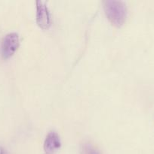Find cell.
I'll return each mask as SVG.
<instances>
[{"instance_id":"cell-4","label":"cell","mask_w":154,"mask_h":154,"mask_svg":"<svg viewBox=\"0 0 154 154\" xmlns=\"http://www.w3.org/2000/svg\"><path fill=\"white\" fill-rule=\"evenodd\" d=\"M60 136L55 131H51L46 135L44 142V149L47 154H51L60 147Z\"/></svg>"},{"instance_id":"cell-7","label":"cell","mask_w":154,"mask_h":154,"mask_svg":"<svg viewBox=\"0 0 154 154\" xmlns=\"http://www.w3.org/2000/svg\"><path fill=\"white\" fill-rule=\"evenodd\" d=\"M46 154H47V153H46Z\"/></svg>"},{"instance_id":"cell-2","label":"cell","mask_w":154,"mask_h":154,"mask_svg":"<svg viewBox=\"0 0 154 154\" xmlns=\"http://www.w3.org/2000/svg\"><path fill=\"white\" fill-rule=\"evenodd\" d=\"M19 45L20 38L18 33L12 32L5 35L1 45V54L3 58L7 59L13 55Z\"/></svg>"},{"instance_id":"cell-1","label":"cell","mask_w":154,"mask_h":154,"mask_svg":"<svg viewBox=\"0 0 154 154\" xmlns=\"http://www.w3.org/2000/svg\"><path fill=\"white\" fill-rule=\"evenodd\" d=\"M104 8L109 20L114 26H121L127 16V7L124 2L119 0H105Z\"/></svg>"},{"instance_id":"cell-5","label":"cell","mask_w":154,"mask_h":154,"mask_svg":"<svg viewBox=\"0 0 154 154\" xmlns=\"http://www.w3.org/2000/svg\"><path fill=\"white\" fill-rule=\"evenodd\" d=\"M84 154H100L96 149L94 148L90 144H85L83 147Z\"/></svg>"},{"instance_id":"cell-6","label":"cell","mask_w":154,"mask_h":154,"mask_svg":"<svg viewBox=\"0 0 154 154\" xmlns=\"http://www.w3.org/2000/svg\"><path fill=\"white\" fill-rule=\"evenodd\" d=\"M0 154H4V150L2 147H0Z\"/></svg>"},{"instance_id":"cell-3","label":"cell","mask_w":154,"mask_h":154,"mask_svg":"<svg viewBox=\"0 0 154 154\" xmlns=\"http://www.w3.org/2000/svg\"><path fill=\"white\" fill-rule=\"evenodd\" d=\"M36 23L42 29H48L51 25V17L46 2L36 0Z\"/></svg>"}]
</instances>
